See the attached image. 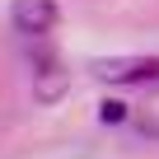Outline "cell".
<instances>
[{"mask_svg":"<svg viewBox=\"0 0 159 159\" xmlns=\"http://www.w3.org/2000/svg\"><path fill=\"white\" fill-rule=\"evenodd\" d=\"M98 117H103V122H126V103H117V98H112V103H103V112H98Z\"/></svg>","mask_w":159,"mask_h":159,"instance_id":"277c9868","label":"cell"},{"mask_svg":"<svg viewBox=\"0 0 159 159\" xmlns=\"http://www.w3.org/2000/svg\"><path fill=\"white\" fill-rule=\"evenodd\" d=\"M98 80L112 84H131V80H154L159 75V56H112V61H94Z\"/></svg>","mask_w":159,"mask_h":159,"instance_id":"7a4b0ae2","label":"cell"},{"mask_svg":"<svg viewBox=\"0 0 159 159\" xmlns=\"http://www.w3.org/2000/svg\"><path fill=\"white\" fill-rule=\"evenodd\" d=\"M10 24L24 38H47L56 28V0H14L10 5Z\"/></svg>","mask_w":159,"mask_h":159,"instance_id":"6da1fadb","label":"cell"},{"mask_svg":"<svg viewBox=\"0 0 159 159\" xmlns=\"http://www.w3.org/2000/svg\"><path fill=\"white\" fill-rule=\"evenodd\" d=\"M66 84H70V70H61V61L33 66V94H38V98H56Z\"/></svg>","mask_w":159,"mask_h":159,"instance_id":"3957f363","label":"cell"}]
</instances>
